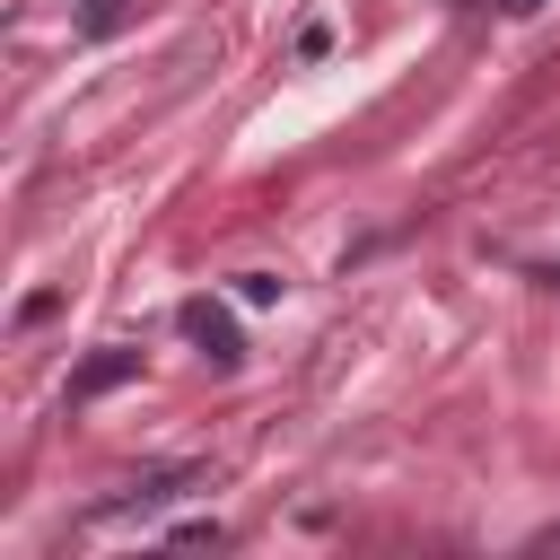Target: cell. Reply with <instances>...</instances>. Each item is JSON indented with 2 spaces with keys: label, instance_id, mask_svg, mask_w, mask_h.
Listing matches in <instances>:
<instances>
[{
  "label": "cell",
  "instance_id": "cell-1",
  "mask_svg": "<svg viewBox=\"0 0 560 560\" xmlns=\"http://www.w3.org/2000/svg\"><path fill=\"white\" fill-rule=\"evenodd\" d=\"M184 341H192L210 368H236V359H245V332H236V315H228L219 298H192V306H184Z\"/></svg>",
  "mask_w": 560,
  "mask_h": 560
},
{
  "label": "cell",
  "instance_id": "cell-2",
  "mask_svg": "<svg viewBox=\"0 0 560 560\" xmlns=\"http://www.w3.org/2000/svg\"><path fill=\"white\" fill-rule=\"evenodd\" d=\"M122 376H140V350H96V359L70 376V402H96V394H114Z\"/></svg>",
  "mask_w": 560,
  "mask_h": 560
},
{
  "label": "cell",
  "instance_id": "cell-3",
  "mask_svg": "<svg viewBox=\"0 0 560 560\" xmlns=\"http://www.w3.org/2000/svg\"><path fill=\"white\" fill-rule=\"evenodd\" d=\"M122 18H131V9H122V0H79V26H88V35H114V26H122Z\"/></svg>",
  "mask_w": 560,
  "mask_h": 560
},
{
  "label": "cell",
  "instance_id": "cell-4",
  "mask_svg": "<svg viewBox=\"0 0 560 560\" xmlns=\"http://www.w3.org/2000/svg\"><path fill=\"white\" fill-rule=\"evenodd\" d=\"M236 298H245V306H271L280 280H271V271H236Z\"/></svg>",
  "mask_w": 560,
  "mask_h": 560
},
{
  "label": "cell",
  "instance_id": "cell-5",
  "mask_svg": "<svg viewBox=\"0 0 560 560\" xmlns=\"http://www.w3.org/2000/svg\"><path fill=\"white\" fill-rule=\"evenodd\" d=\"M499 9H508V18H534V9H542V0H499Z\"/></svg>",
  "mask_w": 560,
  "mask_h": 560
}]
</instances>
